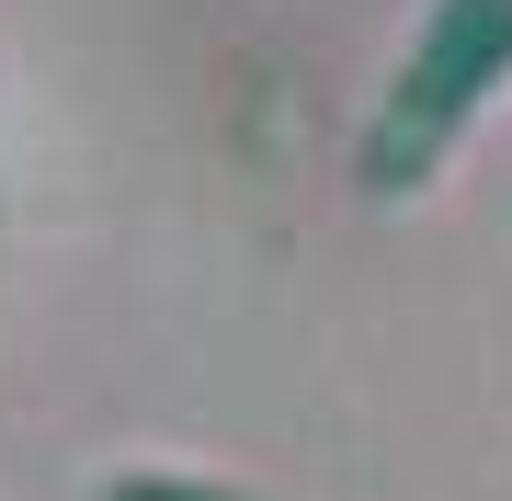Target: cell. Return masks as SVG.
Returning <instances> with one entry per match:
<instances>
[{"label": "cell", "instance_id": "obj_1", "mask_svg": "<svg viewBox=\"0 0 512 501\" xmlns=\"http://www.w3.org/2000/svg\"><path fill=\"white\" fill-rule=\"evenodd\" d=\"M501 80H512V0H433L399 92H387L376 126H365V183L376 194L433 183V160L467 137V114L490 103Z\"/></svg>", "mask_w": 512, "mask_h": 501}, {"label": "cell", "instance_id": "obj_2", "mask_svg": "<svg viewBox=\"0 0 512 501\" xmlns=\"http://www.w3.org/2000/svg\"><path fill=\"white\" fill-rule=\"evenodd\" d=\"M114 501H217V490H114Z\"/></svg>", "mask_w": 512, "mask_h": 501}]
</instances>
